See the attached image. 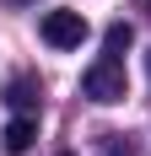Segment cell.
<instances>
[{"label":"cell","instance_id":"2","mask_svg":"<svg viewBox=\"0 0 151 156\" xmlns=\"http://www.w3.org/2000/svg\"><path fill=\"white\" fill-rule=\"evenodd\" d=\"M38 32H43L49 48H81L92 27H87V16H81V11H43Z\"/></svg>","mask_w":151,"mask_h":156},{"label":"cell","instance_id":"6","mask_svg":"<svg viewBox=\"0 0 151 156\" xmlns=\"http://www.w3.org/2000/svg\"><path fill=\"white\" fill-rule=\"evenodd\" d=\"M146 76H151V54H146Z\"/></svg>","mask_w":151,"mask_h":156},{"label":"cell","instance_id":"3","mask_svg":"<svg viewBox=\"0 0 151 156\" xmlns=\"http://www.w3.org/2000/svg\"><path fill=\"white\" fill-rule=\"evenodd\" d=\"M32 140H38V119H32V113H16L11 124L0 129V145H6L11 156H27V151H32Z\"/></svg>","mask_w":151,"mask_h":156},{"label":"cell","instance_id":"7","mask_svg":"<svg viewBox=\"0 0 151 156\" xmlns=\"http://www.w3.org/2000/svg\"><path fill=\"white\" fill-rule=\"evenodd\" d=\"M60 156H70V151H60Z\"/></svg>","mask_w":151,"mask_h":156},{"label":"cell","instance_id":"4","mask_svg":"<svg viewBox=\"0 0 151 156\" xmlns=\"http://www.w3.org/2000/svg\"><path fill=\"white\" fill-rule=\"evenodd\" d=\"M38 97H43L38 76H11V81H6V102H11L16 113H32V108H38Z\"/></svg>","mask_w":151,"mask_h":156},{"label":"cell","instance_id":"1","mask_svg":"<svg viewBox=\"0 0 151 156\" xmlns=\"http://www.w3.org/2000/svg\"><path fill=\"white\" fill-rule=\"evenodd\" d=\"M81 92H87L92 102H103V108H113V102H124V97H130V76H124V59H113V54H103V59L92 65L87 76H81Z\"/></svg>","mask_w":151,"mask_h":156},{"label":"cell","instance_id":"5","mask_svg":"<svg viewBox=\"0 0 151 156\" xmlns=\"http://www.w3.org/2000/svg\"><path fill=\"white\" fill-rule=\"evenodd\" d=\"M103 48H108V54H113V59H119L124 48H130V22H113V27L103 32Z\"/></svg>","mask_w":151,"mask_h":156}]
</instances>
